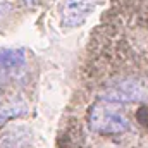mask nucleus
Instances as JSON below:
<instances>
[{"instance_id":"obj_5","label":"nucleus","mask_w":148,"mask_h":148,"mask_svg":"<svg viewBox=\"0 0 148 148\" xmlns=\"http://www.w3.org/2000/svg\"><path fill=\"white\" fill-rule=\"evenodd\" d=\"M24 66L23 50H0V81L14 76Z\"/></svg>"},{"instance_id":"obj_3","label":"nucleus","mask_w":148,"mask_h":148,"mask_svg":"<svg viewBox=\"0 0 148 148\" xmlns=\"http://www.w3.org/2000/svg\"><path fill=\"white\" fill-rule=\"evenodd\" d=\"M95 9V0H64L62 3V24L66 28H76Z\"/></svg>"},{"instance_id":"obj_6","label":"nucleus","mask_w":148,"mask_h":148,"mask_svg":"<svg viewBox=\"0 0 148 148\" xmlns=\"http://www.w3.org/2000/svg\"><path fill=\"white\" fill-rule=\"evenodd\" d=\"M41 0H24V3L28 5V7H33V5H38Z\"/></svg>"},{"instance_id":"obj_2","label":"nucleus","mask_w":148,"mask_h":148,"mask_svg":"<svg viewBox=\"0 0 148 148\" xmlns=\"http://www.w3.org/2000/svg\"><path fill=\"white\" fill-rule=\"evenodd\" d=\"M124 109L126 107L122 105L98 98L88 114V124L95 133L107 134V136L133 133L134 126Z\"/></svg>"},{"instance_id":"obj_1","label":"nucleus","mask_w":148,"mask_h":148,"mask_svg":"<svg viewBox=\"0 0 148 148\" xmlns=\"http://www.w3.org/2000/svg\"><path fill=\"white\" fill-rule=\"evenodd\" d=\"M105 33L112 47L114 77H131L148 90V0H114Z\"/></svg>"},{"instance_id":"obj_4","label":"nucleus","mask_w":148,"mask_h":148,"mask_svg":"<svg viewBox=\"0 0 148 148\" xmlns=\"http://www.w3.org/2000/svg\"><path fill=\"white\" fill-rule=\"evenodd\" d=\"M26 110H28V107H26L24 98L19 93L10 91L0 84V124L7 122L9 119L19 117Z\"/></svg>"}]
</instances>
